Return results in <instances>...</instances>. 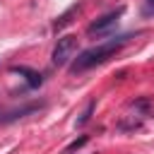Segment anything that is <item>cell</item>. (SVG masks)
<instances>
[{"label": "cell", "instance_id": "cell-7", "mask_svg": "<svg viewBox=\"0 0 154 154\" xmlns=\"http://www.w3.org/2000/svg\"><path fill=\"white\" fill-rule=\"evenodd\" d=\"M87 142H89V137H87V135H82V137H77L75 142H70V144L65 147V154H72V152H77V149H79V147H84Z\"/></svg>", "mask_w": 154, "mask_h": 154}, {"label": "cell", "instance_id": "cell-3", "mask_svg": "<svg viewBox=\"0 0 154 154\" xmlns=\"http://www.w3.org/2000/svg\"><path fill=\"white\" fill-rule=\"evenodd\" d=\"M123 12H125V7H118V10H113V12L103 14V17H99L96 22H91V24L87 26V34H89V36H96V34H106V31H111V29L118 24V19L123 17Z\"/></svg>", "mask_w": 154, "mask_h": 154}, {"label": "cell", "instance_id": "cell-2", "mask_svg": "<svg viewBox=\"0 0 154 154\" xmlns=\"http://www.w3.org/2000/svg\"><path fill=\"white\" fill-rule=\"evenodd\" d=\"M75 53H77V36H63V38H58L51 60H53V65L60 67V65H67L75 58Z\"/></svg>", "mask_w": 154, "mask_h": 154}, {"label": "cell", "instance_id": "cell-9", "mask_svg": "<svg viewBox=\"0 0 154 154\" xmlns=\"http://www.w3.org/2000/svg\"><path fill=\"white\" fill-rule=\"evenodd\" d=\"M144 12L147 14H154V0H147L144 2Z\"/></svg>", "mask_w": 154, "mask_h": 154}, {"label": "cell", "instance_id": "cell-6", "mask_svg": "<svg viewBox=\"0 0 154 154\" xmlns=\"http://www.w3.org/2000/svg\"><path fill=\"white\" fill-rule=\"evenodd\" d=\"M77 12H79V5H72V7L67 10V12H63V14H60V17H58V19L53 22V29L58 31V29H63V26H67V24L72 22V17H75Z\"/></svg>", "mask_w": 154, "mask_h": 154}, {"label": "cell", "instance_id": "cell-4", "mask_svg": "<svg viewBox=\"0 0 154 154\" xmlns=\"http://www.w3.org/2000/svg\"><path fill=\"white\" fill-rule=\"evenodd\" d=\"M38 108H43L41 101L24 103V106H19V108H10V111H0V125L12 123V120H19V118H24V116H29V113H34V111H38Z\"/></svg>", "mask_w": 154, "mask_h": 154}, {"label": "cell", "instance_id": "cell-1", "mask_svg": "<svg viewBox=\"0 0 154 154\" xmlns=\"http://www.w3.org/2000/svg\"><path fill=\"white\" fill-rule=\"evenodd\" d=\"M128 38H130V36H118V38H111V41H103V43H99V46H91V48L82 51V53L72 60L70 72L79 75V72H84V70H89V67H94V65L106 63L111 55H116V53L128 43Z\"/></svg>", "mask_w": 154, "mask_h": 154}, {"label": "cell", "instance_id": "cell-8", "mask_svg": "<svg viewBox=\"0 0 154 154\" xmlns=\"http://www.w3.org/2000/svg\"><path fill=\"white\" fill-rule=\"evenodd\" d=\"M94 106H96V101H89V103H87V108H84V113H82V116L77 118V125H84V123H87V120L91 118V111H94Z\"/></svg>", "mask_w": 154, "mask_h": 154}, {"label": "cell", "instance_id": "cell-5", "mask_svg": "<svg viewBox=\"0 0 154 154\" xmlns=\"http://www.w3.org/2000/svg\"><path fill=\"white\" fill-rule=\"evenodd\" d=\"M12 72L24 75V77H26V82H29V87H38V84L43 82V77H41L36 70H29V67H12Z\"/></svg>", "mask_w": 154, "mask_h": 154}]
</instances>
